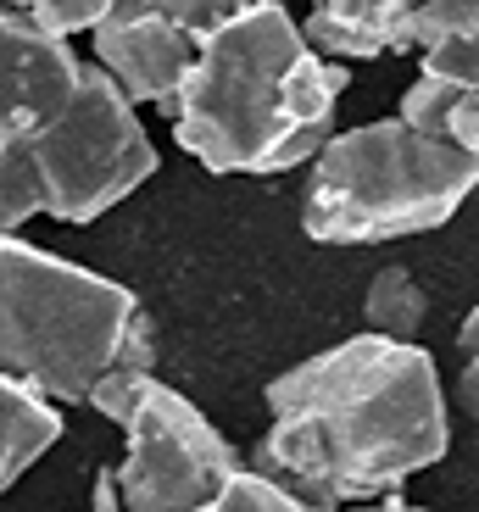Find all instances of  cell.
I'll return each instance as SVG.
<instances>
[{
    "instance_id": "1",
    "label": "cell",
    "mask_w": 479,
    "mask_h": 512,
    "mask_svg": "<svg viewBox=\"0 0 479 512\" xmlns=\"http://www.w3.org/2000/svg\"><path fill=\"white\" fill-rule=\"evenodd\" d=\"M268 435L251 474L312 512L379 501L452 446L441 368L424 346L351 334L268 384Z\"/></svg>"
},
{
    "instance_id": "2",
    "label": "cell",
    "mask_w": 479,
    "mask_h": 512,
    "mask_svg": "<svg viewBox=\"0 0 479 512\" xmlns=\"http://www.w3.org/2000/svg\"><path fill=\"white\" fill-rule=\"evenodd\" d=\"M346 67L307 51L285 0L246 6L201 39L168 101L173 140L207 173H285L335 134Z\"/></svg>"
},
{
    "instance_id": "3",
    "label": "cell",
    "mask_w": 479,
    "mask_h": 512,
    "mask_svg": "<svg viewBox=\"0 0 479 512\" xmlns=\"http://www.w3.org/2000/svg\"><path fill=\"white\" fill-rule=\"evenodd\" d=\"M479 184V156L424 140L407 123H363L329 134L312 156L301 229L318 245H379L429 234L457 218Z\"/></svg>"
},
{
    "instance_id": "4",
    "label": "cell",
    "mask_w": 479,
    "mask_h": 512,
    "mask_svg": "<svg viewBox=\"0 0 479 512\" xmlns=\"http://www.w3.org/2000/svg\"><path fill=\"white\" fill-rule=\"evenodd\" d=\"M134 312L129 284L0 234V379L51 407H84Z\"/></svg>"
},
{
    "instance_id": "5",
    "label": "cell",
    "mask_w": 479,
    "mask_h": 512,
    "mask_svg": "<svg viewBox=\"0 0 479 512\" xmlns=\"http://www.w3.org/2000/svg\"><path fill=\"white\" fill-rule=\"evenodd\" d=\"M151 173L156 145L140 112L101 67L84 62L73 101L51 128L0 145V234H17L28 218L95 223Z\"/></svg>"
},
{
    "instance_id": "6",
    "label": "cell",
    "mask_w": 479,
    "mask_h": 512,
    "mask_svg": "<svg viewBox=\"0 0 479 512\" xmlns=\"http://www.w3.org/2000/svg\"><path fill=\"white\" fill-rule=\"evenodd\" d=\"M123 435H129V446L112 468L123 512H207L218 490L240 474L234 446L173 384H145Z\"/></svg>"
},
{
    "instance_id": "7",
    "label": "cell",
    "mask_w": 479,
    "mask_h": 512,
    "mask_svg": "<svg viewBox=\"0 0 479 512\" xmlns=\"http://www.w3.org/2000/svg\"><path fill=\"white\" fill-rule=\"evenodd\" d=\"M262 0H112L90 28L95 67L134 101L168 106L190 78L201 39Z\"/></svg>"
},
{
    "instance_id": "8",
    "label": "cell",
    "mask_w": 479,
    "mask_h": 512,
    "mask_svg": "<svg viewBox=\"0 0 479 512\" xmlns=\"http://www.w3.org/2000/svg\"><path fill=\"white\" fill-rule=\"evenodd\" d=\"M84 56L67 39L45 34L28 12L0 6V145L51 128L73 101Z\"/></svg>"
},
{
    "instance_id": "9",
    "label": "cell",
    "mask_w": 479,
    "mask_h": 512,
    "mask_svg": "<svg viewBox=\"0 0 479 512\" xmlns=\"http://www.w3.org/2000/svg\"><path fill=\"white\" fill-rule=\"evenodd\" d=\"M312 56H374L413 51V0H312L307 23H296Z\"/></svg>"
},
{
    "instance_id": "10",
    "label": "cell",
    "mask_w": 479,
    "mask_h": 512,
    "mask_svg": "<svg viewBox=\"0 0 479 512\" xmlns=\"http://www.w3.org/2000/svg\"><path fill=\"white\" fill-rule=\"evenodd\" d=\"M62 440V412L23 384L0 379V496Z\"/></svg>"
},
{
    "instance_id": "11",
    "label": "cell",
    "mask_w": 479,
    "mask_h": 512,
    "mask_svg": "<svg viewBox=\"0 0 479 512\" xmlns=\"http://www.w3.org/2000/svg\"><path fill=\"white\" fill-rule=\"evenodd\" d=\"M396 123H407L424 140H446L457 151L479 156V84H446V78L418 73L402 95Z\"/></svg>"
},
{
    "instance_id": "12",
    "label": "cell",
    "mask_w": 479,
    "mask_h": 512,
    "mask_svg": "<svg viewBox=\"0 0 479 512\" xmlns=\"http://www.w3.org/2000/svg\"><path fill=\"white\" fill-rule=\"evenodd\" d=\"M151 368H156V334H151V318L134 312L129 329H123V340H117V351L106 357V368L95 373L84 407H95L112 423H129V412L140 407V396H145V384L156 379Z\"/></svg>"
},
{
    "instance_id": "13",
    "label": "cell",
    "mask_w": 479,
    "mask_h": 512,
    "mask_svg": "<svg viewBox=\"0 0 479 512\" xmlns=\"http://www.w3.org/2000/svg\"><path fill=\"white\" fill-rule=\"evenodd\" d=\"M429 295L418 290V279L407 268H379L368 279L363 295V334H379V340H396V346H418V329H424Z\"/></svg>"
},
{
    "instance_id": "14",
    "label": "cell",
    "mask_w": 479,
    "mask_h": 512,
    "mask_svg": "<svg viewBox=\"0 0 479 512\" xmlns=\"http://www.w3.org/2000/svg\"><path fill=\"white\" fill-rule=\"evenodd\" d=\"M457 34H479V0H418L413 6V51H429Z\"/></svg>"
},
{
    "instance_id": "15",
    "label": "cell",
    "mask_w": 479,
    "mask_h": 512,
    "mask_svg": "<svg viewBox=\"0 0 479 512\" xmlns=\"http://www.w3.org/2000/svg\"><path fill=\"white\" fill-rule=\"evenodd\" d=\"M207 512H312L301 507L296 496H285V490L273 485V479L251 474V468H240V474L229 479V485L218 490V501H212Z\"/></svg>"
},
{
    "instance_id": "16",
    "label": "cell",
    "mask_w": 479,
    "mask_h": 512,
    "mask_svg": "<svg viewBox=\"0 0 479 512\" xmlns=\"http://www.w3.org/2000/svg\"><path fill=\"white\" fill-rule=\"evenodd\" d=\"M6 6L28 12L39 28H45V34L73 39V34H90V28L106 17V6H112V0H6Z\"/></svg>"
},
{
    "instance_id": "17",
    "label": "cell",
    "mask_w": 479,
    "mask_h": 512,
    "mask_svg": "<svg viewBox=\"0 0 479 512\" xmlns=\"http://www.w3.org/2000/svg\"><path fill=\"white\" fill-rule=\"evenodd\" d=\"M418 73L446 78V84H479V34H457L418 51Z\"/></svg>"
},
{
    "instance_id": "18",
    "label": "cell",
    "mask_w": 479,
    "mask_h": 512,
    "mask_svg": "<svg viewBox=\"0 0 479 512\" xmlns=\"http://www.w3.org/2000/svg\"><path fill=\"white\" fill-rule=\"evenodd\" d=\"M90 512H123V501H117V485H112V468H101V474H95Z\"/></svg>"
},
{
    "instance_id": "19",
    "label": "cell",
    "mask_w": 479,
    "mask_h": 512,
    "mask_svg": "<svg viewBox=\"0 0 479 512\" xmlns=\"http://www.w3.org/2000/svg\"><path fill=\"white\" fill-rule=\"evenodd\" d=\"M346 512H429V507H413V501H396V496H379V501H363V507H346Z\"/></svg>"
},
{
    "instance_id": "20",
    "label": "cell",
    "mask_w": 479,
    "mask_h": 512,
    "mask_svg": "<svg viewBox=\"0 0 479 512\" xmlns=\"http://www.w3.org/2000/svg\"><path fill=\"white\" fill-rule=\"evenodd\" d=\"M0 6H6V0H0Z\"/></svg>"
}]
</instances>
